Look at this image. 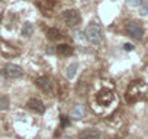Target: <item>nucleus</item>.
I'll use <instances>...</instances> for the list:
<instances>
[{
	"mask_svg": "<svg viewBox=\"0 0 148 139\" xmlns=\"http://www.w3.org/2000/svg\"><path fill=\"white\" fill-rule=\"evenodd\" d=\"M125 100L128 103H136V102H148V84L135 80L129 84L126 93H125Z\"/></svg>",
	"mask_w": 148,
	"mask_h": 139,
	"instance_id": "obj_1",
	"label": "nucleus"
},
{
	"mask_svg": "<svg viewBox=\"0 0 148 139\" xmlns=\"http://www.w3.org/2000/svg\"><path fill=\"white\" fill-rule=\"evenodd\" d=\"M115 100H116L115 93H113V90H110V89H102V90H99V91L96 93V96H95V103H96L97 106H102V107L110 106L112 103H115Z\"/></svg>",
	"mask_w": 148,
	"mask_h": 139,
	"instance_id": "obj_2",
	"label": "nucleus"
},
{
	"mask_svg": "<svg viewBox=\"0 0 148 139\" xmlns=\"http://www.w3.org/2000/svg\"><path fill=\"white\" fill-rule=\"evenodd\" d=\"M84 36H86L92 44L99 45V44L102 42V39H103L102 26H100L97 22H92V23L87 26V29H86V32H84Z\"/></svg>",
	"mask_w": 148,
	"mask_h": 139,
	"instance_id": "obj_3",
	"label": "nucleus"
},
{
	"mask_svg": "<svg viewBox=\"0 0 148 139\" xmlns=\"http://www.w3.org/2000/svg\"><path fill=\"white\" fill-rule=\"evenodd\" d=\"M61 19H62V22L65 25H68L71 28L77 26L82 22V16H80V12L77 9H67V10H64L62 15H61Z\"/></svg>",
	"mask_w": 148,
	"mask_h": 139,
	"instance_id": "obj_4",
	"label": "nucleus"
},
{
	"mask_svg": "<svg viewBox=\"0 0 148 139\" xmlns=\"http://www.w3.org/2000/svg\"><path fill=\"white\" fill-rule=\"evenodd\" d=\"M126 32L134 38V39H142V36H144V28H142V25L139 23V22H129L128 25H126Z\"/></svg>",
	"mask_w": 148,
	"mask_h": 139,
	"instance_id": "obj_5",
	"label": "nucleus"
},
{
	"mask_svg": "<svg viewBox=\"0 0 148 139\" xmlns=\"http://www.w3.org/2000/svg\"><path fill=\"white\" fill-rule=\"evenodd\" d=\"M5 73L9 78H19L23 74V70L16 64H8L6 68H5Z\"/></svg>",
	"mask_w": 148,
	"mask_h": 139,
	"instance_id": "obj_6",
	"label": "nucleus"
},
{
	"mask_svg": "<svg viewBox=\"0 0 148 139\" xmlns=\"http://www.w3.org/2000/svg\"><path fill=\"white\" fill-rule=\"evenodd\" d=\"M102 133L97 129H84L79 133V139H100Z\"/></svg>",
	"mask_w": 148,
	"mask_h": 139,
	"instance_id": "obj_7",
	"label": "nucleus"
},
{
	"mask_svg": "<svg viewBox=\"0 0 148 139\" xmlns=\"http://www.w3.org/2000/svg\"><path fill=\"white\" fill-rule=\"evenodd\" d=\"M35 84L42 90V91H47V93H49L51 90H52V86H51V80L48 78V77H45V76H42V77H38L36 80H35Z\"/></svg>",
	"mask_w": 148,
	"mask_h": 139,
	"instance_id": "obj_8",
	"label": "nucleus"
},
{
	"mask_svg": "<svg viewBox=\"0 0 148 139\" xmlns=\"http://www.w3.org/2000/svg\"><path fill=\"white\" fill-rule=\"evenodd\" d=\"M26 106H28L31 110L36 112V113H44V112H45V106H44V103H42L39 99H29L28 103H26Z\"/></svg>",
	"mask_w": 148,
	"mask_h": 139,
	"instance_id": "obj_9",
	"label": "nucleus"
},
{
	"mask_svg": "<svg viewBox=\"0 0 148 139\" xmlns=\"http://www.w3.org/2000/svg\"><path fill=\"white\" fill-rule=\"evenodd\" d=\"M36 5L41 10L48 12V10H52L57 6V0H36Z\"/></svg>",
	"mask_w": 148,
	"mask_h": 139,
	"instance_id": "obj_10",
	"label": "nucleus"
},
{
	"mask_svg": "<svg viewBox=\"0 0 148 139\" xmlns=\"http://www.w3.org/2000/svg\"><path fill=\"white\" fill-rule=\"evenodd\" d=\"M73 51H74L73 46H70L68 44H61V45L57 46V54L61 55V57H68V55L73 54Z\"/></svg>",
	"mask_w": 148,
	"mask_h": 139,
	"instance_id": "obj_11",
	"label": "nucleus"
},
{
	"mask_svg": "<svg viewBox=\"0 0 148 139\" xmlns=\"http://www.w3.org/2000/svg\"><path fill=\"white\" fill-rule=\"evenodd\" d=\"M84 113H86V107L82 103H77L74 106V109H73V117L74 119H82L84 116Z\"/></svg>",
	"mask_w": 148,
	"mask_h": 139,
	"instance_id": "obj_12",
	"label": "nucleus"
},
{
	"mask_svg": "<svg viewBox=\"0 0 148 139\" xmlns=\"http://www.w3.org/2000/svg\"><path fill=\"white\" fill-rule=\"evenodd\" d=\"M47 36H48L51 41H60V39L62 38V33H61V31L57 29V28H49L48 32H47Z\"/></svg>",
	"mask_w": 148,
	"mask_h": 139,
	"instance_id": "obj_13",
	"label": "nucleus"
},
{
	"mask_svg": "<svg viewBox=\"0 0 148 139\" xmlns=\"http://www.w3.org/2000/svg\"><path fill=\"white\" fill-rule=\"evenodd\" d=\"M77 68H79L77 62H73V64H70V65L67 67V70H65V77H67L68 80H71L74 76H76V73H77Z\"/></svg>",
	"mask_w": 148,
	"mask_h": 139,
	"instance_id": "obj_14",
	"label": "nucleus"
},
{
	"mask_svg": "<svg viewBox=\"0 0 148 139\" xmlns=\"http://www.w3.org/2000/svg\"><path fill=\"white\" fill-rule=\"evenodd\" d=\"M32 33H34V25H32L31 22H26V23L23 25V28H22V35L26 36V38H29Z\"/></svg>",
	"mask_w": 148,
	"mask_h": 139,
	"instance_id": "obj_15",
	"label": "nucleus"
},
{
	"mask_svg": "<svg viewBox=\"0 0 148 139\" xmlns=\"http://www.w3.org/2000/svg\"><path fill=\"white\" fill-rule=\"evenodd\" d=\"M9 104H10V100L8 96H0V112L6 110L9 107Z\"/></svg>",
	"mask_w": 148,
	"mask_h": 139,
	"instance_id": "obj_16",
	"label": "nucleus"
},
{
	"mask_svg": "<svg viewBox=\"0 0 148 139\" xmlns=\"http://www.w3.org/2000/svg\"><path fill=\"white\" fill-rule=\"evenodd\" d=\"M68 125H70V119L65 114H61V127H65Z\"/></svg>",
	"mask_w": 148,
	"mask_h": 139,
	"instance_id": "obj_17",
	"label": "nucleus"
},
{
	"mask_svg": "<svg viewBox=\"0 0 148 139\" xmlns=\"http://www.w3.org/2000/svg\"><path fill=\"white\" fill-rule=\"evenodd\" d=\"M126 3L129 6H132V7H136V6H139L142 3V0H126Z\"/></svg>",
	"mask_w": 148,
	"mask_h": 139,
	"instance_id": "obj_18",
	"label": "nucleus"
},
{
	"mask_svg": "<svg viewBox=\"0 0 148 139\" xmlns=\"http://www.w3.org/2000/svg\"><path fill=\"white\" fill-rule=\"evenodd\" d=\"M139 15H141V16H148V5H144V6L139 9Z\"/></svg>",
	"mask_w": 148,
	"mask_h": 139,
	"instance_id": "obj_19",
	"label": "nucleus"
},
{
	"mask_svg": "<svg viewBox=\"0 0 148 139\" xmlns=\"http://www.w3.org/2000/svg\"><path fill=\"white\" fill-rule=\"evenodd\" d=\"M74 35H76V38H77V39H80V38L83 39V38H84V33H83V32H80V31H76V32H74Z\"/></svg>",
	"mask_w": 148,
	"mask_h": 139,
	"instance_id": "obj_20",
	"label": "nucleus"
},
{
	"mask_svg": "<svg viewBox=\"0 0 148 139\" xmlns=\"http://www.w3.org/2000/svg\"><path fill=\"white\" fill-rule=\"evenodd\" d=\"M123 48H125V51H132V49H134V45H131V44H125Z\"/></svg>",
	"mask_w": 148,
	"mask_h": 139,
	"instance_id": "obj_21",
	"label": "nucleus"
},
{
	"mask_svg": "<svg viewBox=\"0 0 148 139\" xmlns=\"http://www.w3.org/2000/svg\"><path fill=\"white\" fill-rule=\"evenodd\" d=\"M64 139H73V138H70V136H65V138H64Z\"/></svg>",
	"mask_w": 148,
	"mask_h": 139,
	"instance_id": "obj_22",
	"label": "nucleus"
}]
</instances>
